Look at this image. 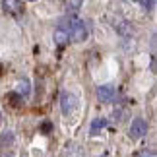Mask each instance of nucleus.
Returning <instances> with one entry per match:
<instances>
[{
    "label": "nucleus",
    "mask_w": 157,
    "mask_h": 157,
    "mask_svg": "<svg viewBox=\"0 0 157 157\" xmlns=\"http://www.w3.org/2000/svg\"><path fill=\"white\" fill-rule=\"evenodd\" d=\"M64 25H66V31H68V37L74 41V43H82V41L87 39L86 23H83L80 17L70 16L68 20H64Z\"/></svg>",
    "instance_id": "1"
},
{
    "label": "nucleus",
    "mask_w": 157,
    "mask_h": 157,
    "mask_svg": "<svg viewBox=\"0 0 157 157\" xmlns=\"http://www.w3.org/2000/svg\"><path fill=\"white\" fill-rule=\"evenodd\" d=\"M130 138L132 140H140V138H144L147 134V122L144 118H136V120H132V124H130Z\"/></svg>",
    "instance_id": "2"
},
{
    "label": "nucleus",
    "mask_w": 157,
    "mask_h": 157,
    "mask_svg": "<svg viewBox=\"0 0 157 157\" xmlns=\"http://www.w3.org/2000/svg\"><path fill=\"white\" fill-rule=\"evenodd\" d=\"M2 10L10 16H20L23 12V2L21 0H2Z\"/></svg>",
    "instance_id": "3"
},
{
    "label": "nucleus",
    "mask_w": 157,
    "mask_h": 157,
    "mask_svg": "<svg viewBox=\"0 0 157 157\" xmlns=\"http://www.w3.org/2000/svg\"><path fill=\"white\" fill-rule=\"evenodd\" d=\"M60 109H62V113L68 117V114L76 109V95H72L68 91L62 93V97H60Z\"/></svg>",
    "instance_id": "4"
},
{
    "label": "nucleus",
    "mask_w": 157,
    "mask_h": 157,
    "mask_svg": "<svg viewBox=\"0 0 157 157\" xmlns=\"http://www.w3.org/2000/svg\"><path fill=\"white\" fill-rule=\"evenodd\" d=\"M70 41L68 37V31H66V25H64V21H60V25L56 27V31H54V43H56L58 47H62L66 45Z\"/></svg>",
    "instance_id": "5"
},
{
    "label": "nucleus",
    "mask_w": 157,
    "mask_h": 157,
    "mask_svg": "<svg viewBox=\"0 0 157 157\" xmlns=\"http://www.w3.org/2000/svg\"><path fill=\"white\" fill-rule=\"evenodd\" d=\"M97 97H99L101 103L111 101L114 97V87L113 86H101V87H97Z\"/></svg>",
    "instance_id": "6"
},
{
    "label": "nucleus",
    "mask_w": 157,
    "mask_h": 157,
    "mask_svg": "<svg viewBox=\"0 0 157 157\" xmlns=\"http://www.w3.org/2000/svg\"><path fill=\"white\" fill-rule=\"evenodd\" d=\"M114 29H117V33H120L122 37H132V33H134L132 25L128 21H124V20H118L117 23H114Z\"/></svg>",
    "instance_id": "7"
},
{
    "label": "nucleus",
    "mask_w": 157,
    "mask_h": 157,
    "mask_svg": "<svg viewBox=\"0 0 157 157\" xmlns=\"http://www.w3.org/2000/svg\"><path fill=\"white\" fill-rule=\"evenodd\" d=\"M107 126V118H95L93 122H91V128H89V134L91 136H97L101 130H103Z\"/></svg>",
    "instance_id": "8"
},
{
    "label": "nucleus",
    "mask_w": 157,
    "mask_h": 157,
    "mask_svg": "<svg viewBox=\"0 0 157 157\" xmlns=\"http://www.w3.org/2000/svg\"><path fill=\"white\" fill-rule=\"evenodd\" d=\"M29 91H31V87H29V82L27 80H20L16 86V93H20L21 97H27Z\"/></svg>",
    "instance_id": "9"
},
{
    "label": "nucleus",
    "mask_w": 157,
    "mask_h": 157,
    "mask_svg": "<svg viewBox=\"0 0 157 157\" xmlns=\"http://www.w3.org/2000/svg\"><path fill=\"white\" fill-rule=\"evenodd\" d=\"M82 8V0H66V10L68 12H78Z\"/></svg>",
    "instance_id": "10"
},
{
    "label": "nucleus",
    "mask_w": 157,
    "mask_h": 157,
    "mask_svg": "<svg viewBox=\"0 0 157 157\" xmlns=\"http://www.w3.org/2000/svg\"><path fill=\"white\" fill-rule=\"evenodd\" d=\"M6 99H8L14 107H20V105H21V101H23V97H21L20 93H8V97H6Z\"/></svg>",
    "instance_id": "11"
},
{
    "label": "nucleus",
    "mask_w": 157,
    "mask_h": 157,
    "mask_svg": "<svg viewBox=\"0 0 157 157\" xmlns=\"http://www.w3.org/2000/svg\"><path fill=\"white\" fill-rule=\"evenodd\" d=\"M12 142H14V134L12 132H6L4 136H0V146H8Z\"/></svg>",
    "instance_id": "12"
},
{
    "label": "nucleus",
    "mask_w": 157,
    "mask_h": 157,
    "mask_svg": "<svg viewBox=\"0 0 157 157\" xmlns=\"http://www.w3.org/2000/svg\"><path fill=\"white\" fill-rule=\"evenodd\" d=\"M138 2H140V4H142V8H144V10H147V12L153 8V0H138Z\"/></svg>",
    "instance_id": "13"
},
{
    "label": "nucleus",
    "mask_w": 157,
    "mask_h": 157,
    "mask_svg": "<svg viewBox=\"0 0 157 157\" xmlns=\"http://www.w3.org/2000/svg\"><path fill=\"white\" fill-rule=\"evenodd\" d=\"M140 157H155V151H153V149H149V151H142Z\"/></svg>",
    "instance_id": "14"
},
{
    "label": "nucleus",
    "mask_w": 157,
    "mask_h": 157,
    "mask_svg": "<svg viewBox=\"0 0 157 157\" xmlns=\"http://www.w3.org/2000/svg\"><path fill=\"white\" fill-rule=\"evenodd\" d=\"M43 130H45V132H49V130H51V124H49V122H45V124H43Z\"/></svg>",
    "instance_id": "15"
},
{
    "label": "nucleus",
    "mask_w": 157,
    "mask_h": 157,
    "mask_svg": "<svg viewBox=\"0 0 157 157\" xmlns=\"http://www.w3.org/2000/svg\"><path fill=\"white\" fill-rule=\"evenodd\" d=\"M29 2H35V0H29Z\"/></svg>",
    "instance_id": "16"
},
{
    "label": "nucleus",
    "mask_w": 157,
    "mask_h": 157,
    "mask_svg": "<svg viewBox=\"0 0 157 157\" xmlns=\"http://www.w3.org/2000/svg\"><path fill=\"white\" fill-rule=\"evenodd\" d=\"M0 157H6V155H0Z\"/></svg>",
    "instance_id": "17"
},
{
    "label": "nucleus",
    "mask_w": 157,
    "mask_h": 157,
    "mask_svg": "<svg viewBox=\"0 0 157 157\" xmlns=\"http://www.w3.org/2000/svg\"><path fill=\"white\" fill-rule=\"evenodd\" d=\"M103 157H107V155H103Z\"/></svg>",
    "instance_id": "18"
}]
</instances>
